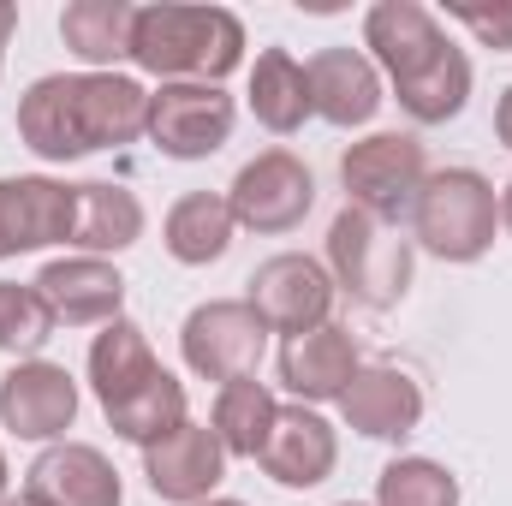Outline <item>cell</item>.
I'll list each match as a JSON object with an SVG mask.
<instances>
[{
  "label": "cell",
  "mask_w": 512,
  "mask_h": 506,
  "mask_svg": "<svg viewBox=\"0 0 512 506\" xmlns=\"http://www.w3.org/2000/svg\"><path fill=\"white\" fill-rule=\"evenodd\" d=\"M149 126V90L131 72H48L18 96V137L42 161H84L137 143Z\"/></svg>",
  "instance_id": "6da1fadb"
},
{
  "label": "cell",
  "mask_w": 512,
  "mask_h": 506,
  "mask_svg": "<svg viewBox=\"0 0 512 506\" xmlns=\"http://www.w3.org/2000/svg\"><path fill=\"white\" fill-rule=\"evenodd\" d=\"M126 60L161 84H221L245 66V24L227 6H137Z\"/></svg>",
  "instance_id": "7a4b0ae2"
},
{
  "label": "cell",
  "mask_w": 512,
  "mask_h": 506,
  "mask_svg": "<svg viewBox=\"0 0 512 506\" xmlns=\"http://www.w3.org/2000/svg\"><path fill=\"white\" fill-rule=\"evenodd\" d=\"M501 227V197L477 167H441L411 203V245L441 262H483Z\"/></svg>",
  "instance_id": "3957f363"
},
{
  "label": "cell",
  "mask_w": 512,
  "mask_h": 506,
  "mask_svg": "<svg viewBox=\"0 0 512 506\" xmlns=\"http://www.w3.org/2000/svg\"><path fill=\"white\" fill-rule=\"evenodd\" d=\"M328 274L364 310H393L411 292V239L364 209H340L328 227Z\"/></svg>",
  "instance_id": "277c9868"
},
{
  "label": "cell",
  "mask_w": 512,
  "mask_h": 506,
  "mask_svg": "<svg viewBox=\"0 0 512 506\" xmlns=\"http://www.w3.org/2000/svg\"><path fill=\"white\" fill-rule=\"evenodd\" d=\"M429 179L423 143L411 131H370L340 155V185H346V209H364L387 227L411 221V203Z\"/></svg>",
  "instance_id": "5b68a950"
},
{
  "label": "cell",
  "mask_w": 512,
  "mask_h": 506,
  "mask_svg": "<svg viewBox=\"0 0 512 506\" xmlns=\"http://www.w3.org/2000/svg\"><path fill=\"white\" fill-rule=\"evenodd\" d=\"M268 352V322L256 316L245 298H209L185 316L179 328V358L197 381H239V376H256Z\"/></svg>",
  "instance_id": "8992f818"
},
{
  "label": "cell",
  "mask_w": 512,
  "mask_h": 506,
  "mask_svg": "<svg viewBox=\"0 0 512 506\" xmlns=\"http://www.w3.org/2000/svg\"><path fill=\"white\" fill-rule=\"evenodd\" d=\"M233 126H239V102L221 84H161V90H149L143 137L167 161H209L215 149L233 143Z\"/></svg>",
  "instance_id": "52a82bcc"
},
{
  "label": "cell",
  "mask_w": 512,
  "mask_h": 506,
  "mask_svg": "<svg viewBox=\"0 0 512 506\" xmlns=\"http://www.w3.org/2000/svg\"><path fill=\"white\" fill-rule=\"evenodd\" d=\"M227 203H233V221L245 233H292L304 227V215L316 209V173L292 155V149H262L256 161H245L227 185Z\"/></svg>",
  "instance_id": "ba28073f"
},
{
  "label": "cell",
  "mask_w": 512,
  "mask_h": 506,
  "mask_svg": "<svg viewBox=\"0 0 512 506\" xmlns=\"http://www.w3.org/2000/svg\"><path fill=\"white\" fill-rule=\"evenodd\" d=\"M334 298H340V286H334L328 262H316L304 251L268 256L251 274V292H245V304L268 322V334H286V340L322 328L334 316Z\"/></svg>",
  "instance_id": "9c48e42d"
},
{
  "label": "cell",
  "mask_w": 512,
  "mask_h": 506,
  "mask_svg": "<svg viewBox=\"0 0 512 506\" xmlns=\"http://www.w3.org/2000/svg\"><path fill=\"white\" fill-rule=\"evenodd\" d=\"M72 227H78V185L48 179V173L0 179V262L48 251V245H72Z\"/></svg>",
  "instance_id": "30bf717a"
},
{
  "label": "cell",
  "mask_w": 512,
  "mask_h": 506,
  "mask_svg": "<svg viewBox=\"0 0 512 506\" xmlns=\"http://www.w3.org/2000/svg\"><path fill=\"white\" fill-rule=\"evenodd\" d=\"M78 423V381L66 364L48 358H24L0 376V429H12L18 441H66V429Z\"/></svg>",
  "instance_id": "8fae6325"
},
{
  "label": "cell",
  "mask_w": 512,
  "mask_h": 506,
  "mask_svg": "<svg viewBox=\"0 0 512 506\" xmlns=\"http://www.w3.org/2000/svg\"><path fill=\"white\" fill-rule=\"evenodd\" d=\"M143 483L167 506H203L227 483V447L209 423H179L167 441L143 447Z\"/></svg>",
  "instance_id": "7c38bea8"
},
{
  "label": "cell",
  "mask_w": 512,
  "mask_h": 506,
  "mask_svg": "<svg viewBox=\"0 0 512 506\" xmlns=\"http://www.w3.org/2000/svg\"><path fill=\"white\" fill-rule=\"evenodd\" d=\"M256 465H262L280 489H316V483H328L334 465H340V435H334V423H328L316 405H298V399H292V405L274 411V429H268Z\"/></svg>",
  "instance_id": "4fadbf2b"
},
{
  "label": "cell",
  "mask_w": 512,
  "mask_h": 506,
  "mask_svg": "<svg viewBox=\"0 0 512 506\" xmlns=\"http://www.w3.org/2000/svg\"><path fill=\"white\" fill-rule=\"evenodd\" d=\"M36 292L66 328H108L126 310V274L108 256H54L36 274Z\"/></svg>",
  "instance_id": "5bb4252c"
},
{
  "label": "cell",
  "mask_w": 512,
  "mask_h": 506,
  "mask_svg": "<svg viewBox=\"0 0 512 506\" xmlns=\"http://www.w3.org/2000/svg\"><path fill=\"white\" fill-rule=\"evenodd\" d=\"M364 370V358H358V340H352V328H340V322H322V328H310V334H292V340H280V387L298 399V405H340V393L352 387V376Z\"/></svg>",
  "instance_id": "9a60e30c"
},
{
  "label": "cell",
  "mask_w": 512,
  "mask_h": 506,
  "mask_svg": "<svg viewBox=\"0 0 512 506\" xmlns=\"http://www.w3.org/2000/svg\"><path fill=\"white\" fill-rule=\"evenodd\" d=\"M304 78H310V108H316V120H328V126H340V131L370 126L387 102L382 72H376V60H370L364 48H322V54H310Z\"/></svg>",
  "instance_id": "2e32d148"
},
{
  "label": "cell",
  "mask_w": 512,
  "mask_h": 506,
  "mask_svg": "<svg viewBox=\"0 0 512 506\" xmlns=\"http://www.w3.org/2000/svg\"><path fill=\"white\" fill-rule=\"evenodd\" d=\"M453 36L441 30V18L417 0H376L364 12V48L376 60V72H387V84H405L411 72H423Z\"/></svg>",
  "instance_id": "e0dca14e"
},
{
  "label": "cell",
  "mask_w": 512,
  "mask_h": 506,
  "mask_svg": "<svg viewBox=\"0 0 512 506\" xmlns=\"http://www.w3.org/2000/svg\"><path fill=\"white\" fill-rule=\"evenodd\" d=\"M30 495L42 506H120V471L108 465L102 447L90 441H54L30 465Z\"/></svg>",
  "instance_id": "ac0fdd59"
},
{
  "label": "cell",
  "mask_w": 512,
  "mask_h": 506,
  "mask_svg": "<svg viewBox=\"0 0 512 506\" xmlns=\"http://www.w3.org/2000/svg\"><path fill=\"white\" fill-rule=\"evenodd\" d=\"M340 417L364 441H405L423 423V387L393 364H364L340 393Z\"/></svg>",
  "instance_id": "d6986e66"
},
{
  "label": "cell",
  "mask_w": 512,
  "mask_h": 506,
  "mask_svg": "<svg viewBox=\"0 0 512 506\" xmlns=\"http://www.w3.org/2000/svg\"><path fill=\"white\" fill-rule=\"evenodd\" d=\"M233 233H239V221H233L227 191H185L167 209V221H161V245H167L173 262H185V268L221 262V256L233 251Z\"/></svg>",
  "instance_id": "ffe728a7"
},
{
  "label": "cell",
  "mask_w": 512,
  "mask_h": 506,
  "mask_svg": "<svg viewBox=\"0 0 512 506\" xmlns=\"http://www.w3.org/2000/svg\"><path fill=\"white\" fill-rule=\"evenodd\" d=\"M143 203L131 185H114V179H90L78 185V227H72V245L78 256H120L143 239Z\"/></svg>",
  "instance_id": "44dd1931"
},
{
  "label": "cell",
  "mask_w": 512,
  "mask_h": 506,
  "mask_svg": "<svg viewBox=\"0 0 512 506\" xmlns=\"http://www.w3.org/2000/svg\"><path fill=\"white\" fill-rule=\"evenodd\" d=\"M245 102H251L256 126H268L274 137L304 131V120L316 114V108H310V78H304V66H298L286 48H262V54H256Z\"/></svg>",
  "instance_id": "7402d4cb"
},
{
  "label": "cell",
  "mask_w": 512,
  "mask_h": 506,
  "mask_svg": "<svg viewBox=\"0 0 512 506\" xmlns=\"http://www.w3.org/2000/svg\"><path fill=\"white\" fill-rule=\"evenodd\" d=\"M149 376H161V358L149 352V334H143L131 316L108 322V328L90 340V387H96L102 411L120 405L126 393H137Z\"/></svg>",
  "instance_id": "603a6c76"
},
{
  "label": "cell",
  "mask_w": 512,
  "mask_h": 506,
  "mask_svg": "<svg viewBox=\"0 0 512 506\" xmlns=\"http://www.w3.org/2000/svg\"><path fill=\"white\" fill-rule=\"evenodd\" d=\"M471 84H477V72H471L465 48H453V42H447L423 72H411L405 84H393V96H399V108H405L417 126H447V120H459V114H465Z\"/></svg>",
  "instance_id": "cb8c5ba5"
},
{
  "label": "cell",
  "mask_w": 512,
  "mask_h": 506,
  "mask_svg": "<svg viewBox=\"0 0 512 506\" xmlns=\"http://www.w3.org/2000/svg\"><path fill=\"white\" fill-rule=\"evenodd\" d=\"M131 18L137 6L126 0H66L60 12V42L84 60V72H114L131 48Z\"/></svg>",
  "instance_id": "d4e9b609"
},
{
  "label": "cell",
  "mask_w": 512,
  "mask_h": 506,
  "mask_svg": "<svg viewBox=\"0 0 512 506\" xmlns=\"http://www.w3.org/2000/svg\"><path fill=\"white\" fill-rule=\"evenodd\" d=\"M108 417V429L131 441V447H155V441H167L179 423H191V405H185V381L173 376V370H161V376H149L137 393H126L120 405H108L102 411Z\"/></svg>",
  "instance_id": "484cf974"
},
{
  "label": "cell",
  "mask_w": 512,
  "mask_h": 506,
  "mask_svg": "<svg viewBox=\"0 0 512 506\" xmlns=\"http://www.w3.org/2000/svg\"><path fill=\"white\" fill-rule=\"evenodd\" d=\"M274 411H280V399H274L256 376H239V381H227V387L215 393L209 429L221 435L227 459H256L262 441H268V429H274Z\"/></svg>",
  "instance_id": "4316f807"
},
{
  "label": "cell",
  "mask_w": 512,
  "mask_h": 506,
  "mask_svg": "<svg viewBox=\"0 0 512 506\" xmlns=\"http://www.w3.org/2000/svg\"><path fill=\"white\" fill-rule=\"evenodd\" d=\"M54 310H48V298L36 292V280L30 286H18V280H0V352L6 358H36L48 340H54Z\"/></svg>",
  "instance_id": "83f0119b"
},
{
  "label": "cell",
  "mask_w": 512,
  "mask_h": 506,
  "mask_svg": "<svg viewBox=\"0 0 512 506\" xmlns=\"http://www.w3.org/2000/svg\"><path fill=\"white\" fill-rule=\"evenodd\" d=\"M376 506H459V477L441 459L405 453L376 477Z\"/></svg>",
  "instance_id": "f1b7e54d"
},
{
  "label": "cell",
  "mask_w": 512,
  "mask_h": 506,
  "mask_svg": "<svg viewBox=\"0 0 512 506\" xmlns=\"http://www.w3.org/2000/svg\"><path fill=\"white\" fill-rule=\"evenodd\" d=\"M447 18L465 24L483 48L512 54V0H459V6H447Z\"/></svg>",
  "instance_id": "f546056e"
},
{
  "label": "cell",
  "mask_w": 512,
  "mask_h": 506,
  "mask_svg": "<svg viewBox=\"0 0 512 506\" xmlns=\"http://www.w3.org/2000/svg\"><path fill=\"white\" fill-rule=\"evenodd\" d=\"M495 137L512 149V84L501 90V102H495Z\"/></svg>",
  "instance_id": "4dcf8cb0"
},
{
  "label": "cell",
  "mask_w": 512,
  "mask_h": 506,
  "mask_svg": "<svg viewBox=\"0 0 512 506\" xmlns=\"http://www.w3.org/2000/svg\"><path fill=\"white\" fill-rule=\"evenodd\" d=\"M18 30V6L12 0H0V48H6V36Z\"/></svg>",
  "instance_id": "1f68e13d"
},
{
  "label": "cell",
  "mask_w": 512,
  "mask_h": 506,
  "mask_svg": "<svg viewBox=\"0 0 512 506\" xmlns=\"http://www.w3.org/2000/svg\"><path fill=\"white\" fill-rule=\"evenodd\" d=\"M501 227L512 233V179H507V191H501Z\"/></svg>",
  "instance_id": "d6a6232c"
},
{
  "label": "cell",
  "mask_w": 512,
  "mask_h": 506,
  "mask_svg": "<svg viewBox=\"0 0 512 506\" xmlns=\"http://www.w3.org/2000/svg\"><path fill=\"white\" fill-rule=\"evenodd\" d=\"M0 506H42V501H36V495L24 489V495H6V501H0Z\"/></svg>",
  "instance_id": "836d02e7"
},
{
  "label": "cell",
  "mask_w": 512,
  "mask_h": 506,
  "mask_svg": "<svg viewBox=\"0 0 512 506\" xmlns=\"http://www.w3.org/2000/svg\"><path fill=\"white\" fill-rule=\"evenodd\" d=\"M6 483H12V471H6V453H0V501H6Z\"/></svg>",
  "instance_id": "e575fe53"
},
{
  "label": "cell",
  "mask_w": 512,
  "mask_h": 506,
  "mask_svg": "<svg viewBox=\"0 0 512 506\" xmlns=\"http://www.w3.org/2000/svg\"><path fill=\"white\" fill-rule=\"evenodd\" d=\"M203 506H245V501H227V495H215V501H203Z\"/></svg>",
  "instance_id": "d590c367"
},
{
  "label": "cell",
  "mask_w": 512,
  "mask_h": 506,
  "mask_svg": "<svg viewBox=\"0 0 512 506\" xmlns=\"http://www.w3.org/2000/svg\"><path fill=\"white\" fill-rule=\"evenodd\" d=\"M340 506H364V501H340Z\"/></svg>",
  "instance_id": "8d00e7d4"
}]
</instances>
